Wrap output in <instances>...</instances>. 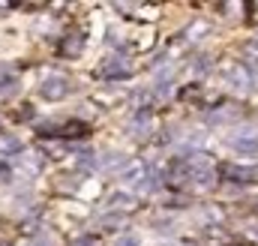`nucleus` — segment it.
Wrapping results in <instances>:
<instances>
[{
	"label": "nucleus",
	"mask_w": 258,
	"mask_h": 246,
	"mask_svg": "<svg viewBox=\"0 0 258 246\" xmlns=\"http://www.w3.org/2000/svg\"><path fill=\"white\" fill-rule=\"evenodd\" d=\"M120 180L132 186V189H156V183H159L156 168L150 162H144V159H132L126 165V171L120 174Z\"/></svg>",
	"instance_id": "obj_1"
},
{
	"label": "nucleus",
	"mask_w": 258,
	"mask_h": 246,
	"mask_svg": "<svg viewBox=\"0 0 258 246\" xmlns=\"http://www.w3.org/2000/svg\"><path fill=\"white\" fill-rule=\"evenodd\" d=\"M39 135L42 138H66V141H81L90 135V126L81 120H66L57 126H39Z\"/></svg>",
	"instance_id": "obj_2"
},
{
	"label": "nucleus",
	"mask_w": 258,
	"mask_h": 246,
	"mask_svg": "<svg viewBox=\"0 0 258 246\" xmlns=\"http://www.w3.org/2000/svg\"><path fill=\"white\" fill-rule=\"evenodd\" d=\"M39 96L48 99V102H60V99H66V96H69V78H66V75H48V78H42Z\"/></svg>",
	"instance_id": "obj_3"
},
{
	"label": "nucleus",
	"mask_w": 258,
	"mask_h": 246,
	"mask_svg": "<svg viewBox=\"0 0 258 246\" xmlns=\"http://www.w3.org/2000/svg\"><path fill=\"white\" fill-rule=\"evenodd\" d=\"M228 147H234L237 153L252 156V153H258V132H255V129H246V132L231 135V138H228Z\"/></svg>",
	"instance_id": "obj_4"
},
{
	"label": "nucleus",
	"mask_w": 258,
	"mask_h": 246,
	"mask_svg": "<svg viewBox=\"0 0 258 246\" xmlns=\"http://www.w3.org/2000/svg\"><path fill=\"white\" fill-rule=\"evenodd\" d=\"M219 174H222L225 180H231V183H252L258 171L255 168H240V165H222Z\"/></svg>",
	"instance_id": "obj_5"
},
{
	"label": "nucleus",
	"mask_w": 258,
	"mask_h": 246,
	"mask_svg": "<svg viewBox=\"0 0 258 246\" xmlns=\"http://www.w3.org/2000/svg\"><path fill=\"white\" fill-rule=\"evenodd\" d=\"M135 207H138V198L135 195H126V192H117V195L108 198V210L111 213H129Z\"/></svg>",
	"instance_id": "obj_6"
},
{
	"label": "nucleus",
	"mask_w": 258,
	"mask_h": 246,
	"mask_svg": "<svg viewBox=\"0 0 258 246\" xmlns=\"http://www.w3.org/2000/svg\"><path fill=\"white\" fill-rule=\"evenodd\" d=\"M99 75L102 78H126L129 75V66L120 57H111V60H102V66H99Z\"/></svg>",
	"instance_id": "obj_7"
},
{
	"label": "nucleus",
	"mask_w": 258,
	"mask_h": 246,
	"mask_svg": "<svg viewBox=\"0 0 258 246\" xmlns=\"http://www.w3.org/2000/svg\"><path fill=\"white\" fill-rule=\"evenodd\" d=\"M228 81H231L234 87H240V90H249V84H252V72L240 63V66H234V69H228Z\"/></svg>",
	"instance_id": "obj_8"
},
{
	"label": "nucleus",
	"mask_w": 258,
	"mask_h": 246,
	"mask_svg": "<svg viewBox=\"0 0 258 246\" xmlns=\"http://www.w3.org/2000/svg\"><path fill=\"white\" fill-rule=\"evenodd\" d=\"M81 48H84V36H81V33H72V36H66V39H63L60 54H66V57H78V54H81Z\"/></svg>",
	"instance_id": "obj_9"
},
{
	"label": "nucleus",
	"mask_w": 258,
	"mask_h": 246,
	"mask_svg": "<svg viewBox=\"0 0 258 246\" xmlns=\"http://www.w3.org/2000/svg\"><path fill=\"white\" fill-rule=\"evenodd\" d=\"M99 165H102V171H120V174H123L129 162H126V156H123V153H108Z\"/></svg>",
	"instance_id": "obj_10"
},
{
	"label": "nucleus",
	"mask_w": 258,
	"mask_h": 246,
	"mask_svg": "<svg viewBox=\"0 0 258 246\" xmlns=\"http://www.w3.org/2000/svg\"><path fill=\"white\" fill-rule=\"evenodd\" d=\"M0 153H6V156H12V153H21V141L15 138V135H0Z\"/></svg>",
	"instance_id": "obj_11"
},
{
	"label": "nucleus",
	"mask_w": 258,
	"mask_h": 246,
	"mask_svg": "<svg viewBox=\"0 0 258 246\" xmlns=\"http://www.w3.org/2000/svg\"><path fill=\"white\" fill-rule=\"evenodd\" d=\"M237 117H240V111H237V108H216L207 120H210V123H228V120H237Z\"/></svg>",
	"instance_id": "obj_12"
},
{
	"label": "nucleus",
	"mask_w": 258,
	"mask_h": 246,
	"mask_svg": "<svg viewBox=\"0 0 258 246\" xmlns=\"http://www.w3.org/2000/svg\"><path fill=\"white\" fill-rule=\"evenodd\" d=\"M21 165H24V171H30V174H36V171L42 168V165H39V156H24Z\"/></svg>",
	"instance_id": "obj_13"
},
{
	"label": "nucleus",
	"mask_w": 258,
	"mask_h": 246,
	"mask_svg": "<svg viewBox=\"0 0 258 246\" xmlns=\"http://www.w3.org/2000/svg\"><path fill=\"white\" fill-rule=\"evenodd\" d=\"M114 246H138V240H135L132 234H123V237H117V240H114Z\"/></svg>",
	"instance_id": "obj_14"
},
{
	"label": "nucleus",
	"mask_w": 258,
	"mask_h": 246,
	"mask_svg": "<svg viewBox=\"0 0 258 246\" xmlns=\"http://www.w3.org/2000/svg\"><path fill=\"white\" fill-rule=\"evenodd\" d=\"M117 225H120V216H117V213H114V216H105V219H102V228H117Z\"/></svg>",
	"instance_id": "obj_15"
},
{
	"label": "nucleus",
	"mask_w": 258,
	"mask_h": 246,
	"mask_svg": "<svg viewBox=\"0 0 258 246\" xmlns=\"http://www.w3.org/2000/svg\"><path fill=\"white\" fill-rule=\"evenodd\" d=\"M195 72H198V75H204V72H207V57H201V60H195Z\"/></svg>",
	"instance_id": "obj_16"
},
{
	"label": "nucleus",
	"mask_w": 258,
	"mask_h": 246,
	"mask_svg": "<svg viewBox=\"0 0 258 246\" xmlns=\"http://www.w3.org/2000/svg\"><path fill=\"white\" fill-rule=\"evenodd\" d=\"M72 246H96V240H93V237H78Z\"/></svg>",
	"instance_id": "obj_17"
},
{
	"label": "nucleus",
	"mask_w": 258,
	"mask_h": 246,
	"mask_svg": "<svg viewBox=\"0 0 258 246\" xmlns=\"http://www.w3.org/2000/svg\"><path fill=\"white\" fill-rule=\"evenodd\" d=\"M27 246H45V240H30Z\"/></svg>",
	"instance_id": "obj_18"
},
{
	"label": "nucleus",
	"mask_w": 258,
	"mask_h": 246,
	"mask_svg": "<svg viewBox=\"0 0 258 246\" xmlns=\"http://www.w3.org/2000/svg\"><path fill=\"white\" fill-rule=\"evenodd\" d=\"M255 48H258V39H255Z\"/></svg>",
	"instance_id": "obj_19"
},
{
	"label": "nucleus",
	"mask_w": 258,
	"mask_h": 246,
	"mask_svg": "<svg viewBox=\"0 0 258 246\" xmlns=\"http://www.w3.org/2000/svg\"><path fill=\"white\" fill-rule=\"evenodd\" d=\"M168 246H177V243H168Z\"/></svg>",
	"instance_id": "obj_20"
}]
</instances>
